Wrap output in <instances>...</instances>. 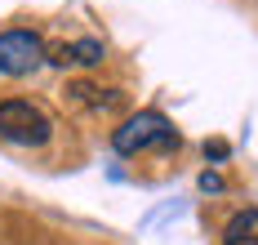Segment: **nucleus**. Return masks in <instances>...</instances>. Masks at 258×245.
<instances>
[{
  "label": "nucleus",
  "instance_id": "obj_5",
  "mask_svg": "<svg viewBox=\"0 0 258 245\" xmlns=\"http://www.w3.org/2000/svg\"><path fill=\"white\" fill-rule=\"evenodd\" d=\"M49 63H58V67H72V63H80V67H94V63H103V45H98V40L58 45V49H49Z\"/></svg>",
  "mask_w": 258,
  "mask_h": 245
},
{
  "label": "nucleus",
  "instance_id": "obj_4",
  "mask_svg": "<svg viewBox=\"0 0 258 245\" xmlns=\"http://www.w3.org/2000/svg\"><path fill=\"white\" fill-rule=\"evenodd\" d=\"M223 245H258V205H245V210H236L227 218Z\"/></svg>",
  "mask_w": 258,
  "mask_h": 245
},
{
  "label": "nucleus",
  "instance_id": "obj_1",
  "mask_svg": "<svg viewBox=\"0 0 258 245\" xmlns=\"http://www.w3.org/2000/svg\"><path fill=\"white\" fill-rule=\"evenodd\" d=\"M53 134V120L27 98H5L0 103V138L14 147H45Z\"/></svg>",
  "mask_w": 258,
  "mask_h": 245
},
{
  "label": "nucleus",
  "instance_id": "obj_3",
  "mask_svg": "<svg viewBox=\"0 0 258 245\" xmlns=\"http://www.w3.org/2000/svg\"><path fill=\"white\" fill-rule=\"evenodd\" d=\"M49 63V45L27 27L0 31V76H31Z\"/></svg>",
  "mask_w": 258,
  "mask_h": 245
},
{
  "label": "nucleus",
  "instance_id": "obj_2",
  "mask_svg": "<svg viewBox=\"0 0 258 245\" xmlns=\"http://www.w3.org/2000/svg\"><path fill=\"white\" fill-rule=\"evenodd\" d=\"M111 147L120 156H138V152H152V147H178V130L160 111H138L111 134Z\"/></svg>",
  "mask_w": 258,
  "mask_h": 245
}]
</instances>
